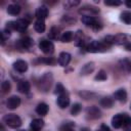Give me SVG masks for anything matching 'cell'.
I'll return each instance as SVG.
<instances>
[{
    "mask_svg": "<svg viewBox=\"0 0 131 131\" xmlns=\"http://www.w3.org/2000/svg\"><path fill=\"white\" fill-rule=\"evenodd\" d=\"M53 82V76L51 73H46L44 74L38 81V87L40 89V91L42 92H47Z\"/></svg>",
    "mask_w": 131,
    "mask_h": 131,
    "instance_id": "obj_1",
    "label": "cell"
},
{
    "mask_svg": "<svg viewBox=\"0 0 131 131\" xmlns=\"http://www.w3.org/2000/svg\"><path fill=\"white\" fill-rule=\"evenodd\" d=\"M110 46L105 44L103 41H91L87 44L86 50L91 53H97V52H103L107 50Z\"/></svg>",
    "mask_w": 131,
    "mask_h": 131,
    "instance_id": "obj_2",
    "label": "cell"
},
{
    "mask_svg": "<svg viewBox=\"0 0 131 131\" xmlns=\"http://www.w3.org/2000/svg\"><path fill=\"white\" fill-rule=\"evenodd\" d=\"M3 123L10 128L16 129L21 126V119L15 114H7L3 117Z\"/></svg>",
    "mask_w": 131,
    "mask_h": 131,
    "instance_id": "obj_3",
    "label": "cell"
},
{
    "mask_svg": "<svg viewBox=\"0 0 131 131\" xmlns=\"http://www.w3.org/2000/svg\"><path fill=\"white\" fill-rule=\"evenodd\" d=\"M39 48L46 54H51L53 51H54V45L51 41L49 40H46V39H43L40 41L39 43Z\"/></svg>",
    "mask_w": 131,
    "mask_h": 131,
    "instance_id": "obj_4",
    "label": "cell"
},
{
    "mask_svg": "<svg viewBox=\"0 0 131 131\" xmlns=\"http://www.w3.org/2000/svg\"><path fill=\"white\" fill-rule=\"evenodd\" d=\"M86 115H87V118L88 119H91V120H96V119H99L101 117V112L100 110L95 106V105H91V106H88L87 110H86Z\"/></svg>",
    "mask_w": 131,
    "mask_h": 131,
    "instance_id": "obj_5",
    "label": "cell"
},
{
    "mask_svg": "<svg viewBox=\"0 0 131 131\" xmlns=\"http://www.w3.org/2000/svg\"><path fill=\"white\" fill-rule=\"evenodd\" d=\"M29 20L25 17V18H19L17 20H13V25H14V30L19 31V32H24L28 26H29Z\"/></svg>",
    "mask_w": 131,
    "mask_h": 131,
    "instance_id": "obj_6",
    "label": "cell"
},
{
    "mask_svg": "<svg viewBox=\"0 0 131 131\" xmlns=\"http://www.w3.org/2000/svg\"><path fill=\"white\" fill-rule=\"evenodd\" d=\"M20 104V98L16 95H12L10 97H8L7 101H6V106L9 110H15L16 107H18Z\"/></svg>",
    "mask_w": 131,
    "mask_h": 131,
    "instance_id": "obj_7",
    "label": "cell"
},
{
    "mask_svg": "<svg viewBox=\"0 0 131 131\" xmlns=\"http://www.w3.org/2000/svg\"><path fill=\"white\" fill-rule=\"evenodd\" d=\"M80 13H82L83 15H90V16H93L94 14H97L99 12V9L94 7V6H89V5H85L83 6L80 10H79Z\"/></svg>",
    "mask_w": 131,
    "mask_h": 131,
    "instance_id": "obj_8",
    "label": "cell"
},
{
    "mask_svg": "<svg viewBox=\"0 0 131 131\" xmlns=\"http://www.w3.org/2000/svg\"><path fill=\"white\" fill-rule=\"evenodd\" d=\"M56 103H57V105H58L60 108H66V107L69 106V104H70V97H69V95H68L67 93L60 94V95L57 97Z\"/></svg>",
    "mask_w": 131,
    "mask_h": 131,
    "instance_id": "obj_9",
    "label": "cell"
},
{
    "mask_svg": "<svg viewBox=\"0 0 131 131\" xmlns=\"http://www.w3.org/2000/svg\"><path fill=\"white\" fill-rule=\"evenodd\" d=\"M124 118H125V114H117L112 118V125L114 128L118 129L121 128L124 122Z\"/></svg>",
    "mask_w": 131,
    "mask_h": 131,
    "instance_id": "obj_10",
    "label": "cell"
},
{
    "mask_svg": "<svg viewBox=\"0 0 131 131\" xmlns=\"http://www.w3.org/2000/svg\"><path fill=\"white\" fill-rule=\"evenodd\" d=\"M33 44H34V42H33V40H32L30 37H25V38L18 40V42H17V47L20 48V49H25V50H26V49L31 48Z\"/></svg>",
    "mask_w": 131,
    "mask_h": 131,
    "instance_id": "obj_11",
    "label": "cell"
},
{
    "mask_svg": "<svg viewBox=\"0 0 131 131\" xmlns=\"http://www.w3.org/2000/svg\"><path fill=\"white\" fill-rule=\"evenodd\" d=\"M71 61V54L63 51V52H60L59 55H58V63L59 66L61 67H67Z\"/></svg>",
    "mask_w": 131,
    "mask_h": 131,
    "instance_id": "obj_12",
    "label": "cell"
},
{
    "mask_svg": "<svg viewBox=\"0 0 131 131\" xmlns=\"http://www.w3.org/2000/svg\"><path fill=\"white\" fill-rule=\"evenodd\" d=\"M13 69L18 73H25L28 70V63L23 59H18L13 62Z\"/></svg>",
    "mask_w": 131,
    "mask_h": 131,
    "instance_id": "obj_13",
    "label": "cell"
},
{
    "mask_svg": "<svg viewBox=\"0 0 131 131\" xmlns=\"http://www.w3.org/2000/svg\"><path fill=\"white\" fill-rule=\"evenodd\" d=\"M36 17L37 19H45L47 16H48V8L46 6H40L36 9Z\"/></svg>",
    "mask_w": 131,
    "mask_h": 131,
    "instance_id": "obj_14",
    "label": "cell"
},
{
    "mask_svg": "<svg viewBox=\"0 0 131 131\" xmlns=\"http://www.w3.org/2000/svg\"><path fill=\"white\" fill-rule=\"evenodd\" d=\"M43 127L44 121L42 119H34L30 124V128L32 129V131H40Z\"/></svg>",
    "mask_w": 131,
    "mask_h": 131,
    "instance_id": "obj_15",
    "label": "cell"
},
{
    "mask_svg": "<svg viewBox=\"0 0 131 131\" xmlns=\"http://www.w3.org/2000/svg\"><path fill=\"white\" fill-rule=\"evenodd\" d=\"M82 23L87 26V27H91L93 28L94 25L97 23V19L94 17V16H90V15H82V18H81Z\"/></svg>",
    "mask_w": 131,
    "mask_h": 131,
    "instance_id": "obj_16",
    "label": "cell"
},
{
    "mask_svg": "<svg viewBox=\"0 0 131 131\" xmlns=\"http://www.w3.org/2000/svg\"><path fill=\"white\" fill-rule=\"evenodd\" d=\"M30 88H31V85L27 80H21L17 84V89L20 93H25V94L28 93L30 91Z\"/></svg>",
    "mask_w": 131,
    "mask_h": 131,
    "instance_id": "obj_17",
    "label": "cell"
},
{
    "mask_svg": "<svg viewBox=\"0 0 131 131\" xmlns=\"http://www.w3.org/2000/svg\"><path fill=\"white\" fill-rule=\"evenodd\" d=\"M114 97H115V99H117L121 102H125L127 100V92L125 89H118L114 93Z\"/></svg>",
    "mask_w": 131,
    "mask_h": 131,
    "instance_id": "obj_18",
    "label": "cell"
},
{
    "mask_svg": "<svg viewBox=\"0 0 131 131\" xmlns=\"http://www.w3.org/2000/svg\"><path fill=\"white\" fill-rule=\"evenodd\" d=\"M48 111H49V106L45 102H40L36 106V113L38 115H40V116H46Z\"/></svg>",
    "mask_w": 131,
    "mask_h": 131,
    "instance_id": "obj_19",
    "label": "cell"
},
{
    "mask_svg": "<svg viewBox=\"0 0 131 131\" xmlns=\"http://www.w3.org/2000/svg\"><path fill=\"white\" fill-rule=\"evenodd\" d=\"M99 103L104 108H111L113 106V104H114V99L111 96H104V97H102L100 99Z\"/></svg>",
    "mask_w": 131,
    "mask_h": 131,
    "instance_id": "obj_20",
    "label": "cell"
},
{
    "mask_svg": "<svg viewBox=\"0 0 131 131\" xmlns=\"http://www.w3.org/2000/svg\"><path fill=\"white\" fill-rule=\"evenodd\" d=\"M74 33L73 32H71V31H66L64 33H62V35L60 36V41L62 42V43H69V42H71L72 40H73V38H74Z\"/></svg>",
    "mask_w": 131,
    "mask_h": 131,
    "instance_id": "obj_21",
    "label": "cell"
},
{
    "mask_svg": "<svg viewBox=\"0 0 131 131\" xmlns=\"http://www.w3.org/2000/svg\"><path fill=\"white\" fill-rule=\"evenodd\" d=\"M93 70H94V62H88L85 66H83V68L81 70V75L86 76V75L92 73Z\"/></svg>",
    "mask_w": 131,
    "mask_h": 131,
    "instance_id": "obj_22",
    "label": "cell"
},
{
    "mask_svg": "<svg viewBox=\"0 0 131 131\" xmlns=\"http://www.w3.org/2000/svg\"><path fill=\"white\" fill-rule=\"evenodd\" d=\"M120 67L126 73H130L131 72V60L130 59H127V58L120 60Z\"/></svg>",
    "mask_w": 131,
    "mask_h": 131,
    "instance_id": "obj_23",
    "label": "cell"
},
{
    "mask_svg": "<svg viewBox=\"0 0 131 131\" xmlns=\"http://www.w3.org/2000/svg\"><path fill=\"white\" fill-rule=\"evenodd\" d=\"M7 12L11 15H17L20 12V6L17 4H10L7 7Z\"/></svg>",
    "mask_w": 131,
    "mask_h": 131,
    "instance_id": "obj_24",
    "label": "cell"
},
{
    "mask_svg": "<svg viewBox=\"0 0 131 131\" xmlns=\"http://www.w3.org/2000/svg\"><path fill=\"white\" fill-rule=\"evenodd\" d=\"M34 29L37 33H43L45 31V23L43 19H37L34 25Z\"/></svg>",
    "mask_w": 131,
    "mask_h": 131,
    "instance_id": "obj_25",
    "label": "cell"
},
{
    "mask_svg": "<svg viewBox=\"0 0 131 131\" xmlns=\"http://www.w3.org/2000/svg\"><path fill=\"white\" fill-rule=\"evenodd\" d=\"M48 37H49V39H51V40H56V39L60 38V37H59V30H58L56 27H52V28L50 29L49 33H48Z\"/></svg>",
    "mask_w": 131,
    "mask_h": 131,
    "instance_id": "obj_26",
    "label": "cell"
},
{
    "mask_svg": "<svg viewBox=\"0 0 131 131\" xmlns=\"http://www.w3.org/2000/svg\"><path fill=\"white\" fill-rule=\"evenodd\" d=\"M122 128L124 129V131H131V117H129L126 114H125V118H124Z\"/></svg>",
    "mask_w": 131,
    "mask_h": 131,
    "instance_id": "obj_27",
    "label": "cell"
},
{
    "mask_svg": "<svg viewBox=\"0 0 131 131\" xmlns=\"http://www.w3.org/2000/svg\"><path fill=\"white\" fill-rule=\"evenodd\" d=\"M75 127V123L69 121V122H64L60 125L59 127V131H71L73 130V128Z\"/></svg>",
    "mask_w": 131,
    "mask_h": 131,
    "instance_id": "obj_28",
    "label": "cell"
},
{
    "mask_svg": "<svg viewBox=\"0 0 131 131\" xmlns=\"http://www.w3.org/2000/svg\"><path fill=\"white\" fill-rule=\"evenodd\" d=\"M120 16H121V19L125 24H127V25L131 24V12L130 11H123Z\"/></svg>",
    "mask_w": 131,
    "mask_h": 131,
    "instance_id": "obj_29",
    "label": "cell"
},
{
    "mask_svg": "<svg viewBox=\"0 0 131 131\" xmlns=\"http://www.w3.org/2000/svg\"><path fill=\"white\" fill-rule=\"evenodd\" d=\"M79 4H80L79 0H68V1H66L63 3V6L66 8H73V7H75V6L79 5Z\"/></svg>",
    "mask_w": 131,
    "mask_h": 131,
    "instance_id": "obj_30",
    "label": "cell"
},
{
    "mask_svg": "<svg viewBox=\"0 0 131 131\" xmlns=\"http://www.w3.org/2000/svg\"><path fill=\"white\" fill-rule=\"evenodd\" d=\"M81 110H82V106L80 103H74L72 105V108H71V114L73 116H77L81 112Z\"/></svg>",
    "mask_w": 131,
    "mask_h": 131,
    "instance_id": "obj_31",
    "label": "cell"
},
{
    "mask_svg": "<svg viewBox=\"0 0 131 131\" xmlns=\"http://www.w3.org/2000/svg\"><path fill=\"white\" fill-rule=\"evenodd\" d=\"M1 89H2V92L3 93H8L11 89V84L9 81H3L2 84H1Z\"/></svg>",
    "mask_w": 131,
    "mask_h": 131,
    "instance_id": "obj_32",
    "label": "cell"
},
{
    "mask_svg": "<svg viewBox=\"0 0 131 131\" xmlns=\"http://www.w3.org/2000/svg\"><path fill=\"white\" fill-rule=\"evenodd\" d=\"M61 21L64 23L67 26H71V25H73V24L76 21V18H74V17H72V16H70V15H64V16L61 18Z\"/></svg>",
    "mask_w": 131,
    "mask_h": 131,
    "instance_id": "obj_33",
    "label": "cell"
},
{
    "mask_svg": "<svg viewBox=\"0 0 131 131\" xmlns=\"http://www.w3.org/2000/svg\"><path fill=\"white\" fill-rule=\"evenodd\" d=\"M106 78H107V75L103 70H100L97 73V75L95 76V80L96 81H104V80H106Z\"/></svg>",
    "mask_w": 131,
    "mask_h": 131,
    "instance_id": "obj_34",
    "label": "cell"
},
{
    "mask_svg": "<svg viewBox=\"0 0 131 131\" xmlns=\"http://www.w3.org/2000/svg\"><path fill=\"white\" fill-rule=\"evenodd\" d=\"M54 93L55 94H58V95L64 93V87L62 86V84H60V83H57L56 84L55 89H54Z\"/></svg>",
    "mask_w": 131,
    "mask_h": 131,
    "instance_id": "obj_35",
    "label": "cell"
},
{
    "mask_svg": "<svg viewBox=\"0 0 131 131\" xmlns=\"http://www.w3.org/2000/svg\"><path fill=\"white\" fill-rule=\"evenodd\" d=\"M104 4L108 5V6H119V5L122 4V2L121 1H117V0H105Z\"/></svg>",
    "mask_w": 131,
    "mask_h": 131,
    "instance_id": "obj_36",
    "label": "cell"
},
{
    "mask_svg": "<svg viewBox=\"0 0 131 131\" xmlns=\"http://www.w3.org/2000/svg\"><path fill=\"white\" fill-rule=\"evenodd\" d=\"M41 62L47 63V64H54L55 63V59L54 57H44V58H40Z\"/></svg>",
    "mask_w": 131,
    "mask_h": 131,
    "instance_id": "obj_37",
    "label": "cell"
},
{
    "mask_svg": "<svg viewBox=\"0 0 131 131\" xmlns=\"http://www.w3.org/2000/svg\"><path fill=\"white\" fill-rule=\"evenodd\" d=\"M99 131H112V130L110 129V127H108L107 125H105V124H101Z\"/></svg>",
    "mask_w": 131,
    "mask_h": 131,
    "instance_id": "obj_38",
    "label": "cell"
},
{
    "mask_svg": "<svg viewBox=\"0 0 131 131\" xmlns=\"http://www.w3.org/2000/svg\"><path fill=\"white\" fill-rule=\"evenodd\" d=\"M125 49L128 50V51H131V42H129V43H127L125 45Z\"/></svg>",
    "mask_w": 131,
    "mask_h": 131,
    "instance_id": "obj_39",
    "label": "cell"
},
{
    "mask_svg": "<svg viewBox=\"0 0 131 131\" xmlns=\"http://www.w3.org/2000/svg\"><path fill=\"white\" fill-rule=\"evenodd\" d=\"M125 4H126V6H127L128 8H131V0H127V1L125 2Z\"/></svg>",
    "mask_w": 131,
    "mask_h": 131,
    "instance_id": "obj_40",
    "label": "cell"
},
{
    "mask_svg": "<svg viewBox=\"0 0 131 131\" xmlns=\"http://www.w3.org/2000/svg\"><path fill=\"white\" fill-rule=\"evenodd\" d=\"M81 131H90V130H89L88 128H82V129H81Z\"/></svg>",
    "mask_w": 131,
    "mask_h": 131,
    "instance_id": "obj_41",
    "label": "cell"
},
{
    "mask_svg": "<svg viewBox=\"0 0 131 131\" xmlns=\"http://www.w3.org/2000/svg\"><path fill=\"white\" fill-rule=\"evenodd\" d=\"M18 131H25V130H18Z\"/></svg>",
    "mask_w": 131,
    "mask_h": 131,
    "instance_id": "obj_42",
    "label": "cell"
},
{
    "mask_svg": "<svg viewBox=\"0 0 131 131\" xmlns=\"http://www.w3.org/2000/svg\"><path fill=\"white\" fill-rule=\"evenodd\" d=\"M71 131H74V130H71Z\"/></svg>",
    "mask_w": 131,
    "mask_h": 131,
    "instance_id": "obj_43",
    "label": "cell"
},
{
    "mask_svg": "<svg viewBox=\"0 0 131 131\" xmlns=\"http://www.w3.org/2000/svg\"><path fill=\"white\" fill-rule=\"evenodd\" d=\"M2 131H4V130H2Z\"/></svg>",
    "mask_w": 131,
    "mask_h": 131,
    "instance_id": "obj_44",
    "label": "cell"
},
{
    "mask_svg": "<svg viewBox=\"0 0 131 131\" xmlns=\"http://www.w3.org/2000/svg\"><path fill=\"white\" fill-rule=\"evenodd\" d=\"M97 131H99V130H97Z\"/></svg>",
    "mask_w": 131,
    "mask_h": 131,
    "instance_id": "obj_45",
    "label": "cell"
},
{
    "mask_svg": "<svg viewBox=\"0 0 131 131\" xmlns=\"http://www.w3.org/2000/svg\"><path fill=\"white\" fill-rule=\"evenodd\" d=\"M130 108H131V106H130Z\"/></svg>",
    "mask_w": 131,
    "mask_h": 131,
    "instance_id": "obj_46",
    "label": "cell"
}]
</instances>
